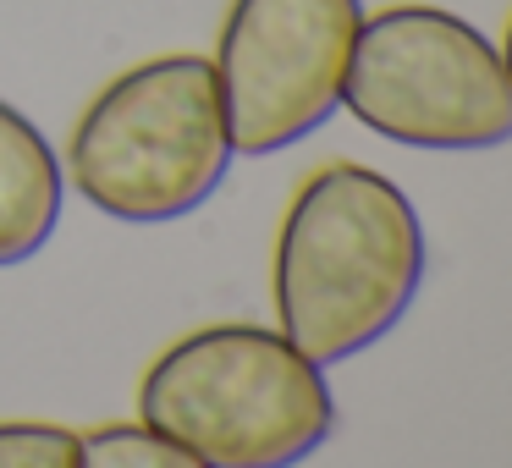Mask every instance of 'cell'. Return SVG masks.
I'll return each mask as SVG.
<instances>
[{
	"instance_id": "3957f363",
	"label": "cell",
	"mask_w": 512,
	"mask_h": 468,
	"mask_svg": "<svg viewBox=\"0 0 512 468\" xmlns=\"http://www.w3.org/2000/svg\"><path fill=\"white\" fill-rule=\"evenodd\" d=\"M232 166L221 83L204 56H155L105 83L78 116L67 177L94 210L133 226L193 215Z\"/></svg>"
},
{
	"instance_id": "52a82bcc",
	"label": "cell",
	"mask_w": 512,
	"mask_h": 468,
	"mask_svg": "<svg viewBox=\"0 0 512 468\" xmlns=\"http://www.w3.org/2000/svg\"><path fill=\"white\" fill-rule=\"evenodd\" d=\"M78 468H210L149 424H100L78 435Z\"/></svg>"
},
{
	"instance_id": "7a4b0ae2",
	"label": "cell",
	"mask_w": 512,
	"mask_h": 468,
	"mask_svg": "<svg viewBox=\"0 0 512 468\" xmlns=\"http://www.w3.org/2000/svg\"><path fill=\"white\" fill-rule=\"evenodd\" d=\"M138 413L210 468H292L336 430L325 364L265 325H204L138 380Z\"/></svg>"
},
{
	"instance_id": "6da1fadb",
	"label": "cell",
	"mask_w": 512,
	"mask_h": 468,
	"mask_svg": "<svg viewBox=\"0 0 512 468\" xmlns=\"http://www.w3.org/2000/svg\"><path fill=\"white\" fill-rule=\"evenodd\" d=\"M424 281V226L391 177L353 160L320 166L276 237L281 336L314 364L375 347Z\"/></svg>"
},
{
	"instance_id": "8992f818",
	"label": "cell",
	"mask_w": 512,
	"mask_h": 468,
	"mask_svg": "<svg viewBox=\"0 0 512 468\" xmlns=\"http://www.w3.org/2000/svg\"><path fill=\"white\" fill-rule=\"evenodd\" d=\"M61 160L17 105L0 100V265H23L61 221Z\"/></svg>"
},
{
	"instance_id": "5b68a950",
	"label": "cell",
	"mask_w": 512,
	"mask_h": 468,
	"mask_svg": "<svg viewBox=\"0 0 512 468\" xmlns=\"http://www.w3.org/2000/svg\"><path fill=\"white\" fill-rule=\"evenodd\" d=\"M358 23L364 0H232L210 61L232 155H276L331 122Z\"/></svg>"
},
{
	"instance_id": "277c9868",
	"label": "cell",
	"mask_w": 512,
	"mask_h": 468,
	"mask_svg": "<svg viewBox=\"0 0 512 468\" xmlns=\"http://www.w3.org/2000/svg\"><path fill=\"white\" fill-rule=\"evenodd\" d=\"M342 105L408 149H496L512 138V78L501 50L441 6H386L364 17Z\"/></svg>"
},
{
	"instance_id": "ba28073f",
	"label": "cell",
	"mask_w": 512,
	"mask_h": 468,
	"mask_svg": "<svg viewBox=\"0 0 512 468\" xmlns=\"http://www.w3.org/2000/svg\"><path fill=\"white\" fill-rule=\"evenodd\" d=\"M0 468H78V435L45 419L0 424Z\"/></svg>"
},
{
	"instance_id": "9c48e42d",
	"label": "cell",
	"mask_w": 512,
	"mask_h": 468,
	"mask_svg": "<svg viewBox=\"0 0 512 468\" xmlns=\"http://www.w3.org/2000/svg\"><path fill=\"white\" fill-rule=\"evenodd\" d=\"M501 67H507V78H512V23H507V39H501Z\"/></svg>"
}]
</instances>
